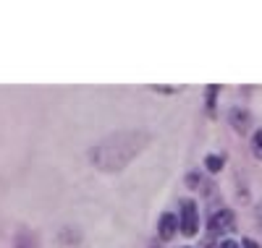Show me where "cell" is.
Returning a JSON list of instances; mask_svg holds the SVG:
<instances>
[{"mask_svg": "<svg viewBox=\"0 0 262 248\" xmlns=\"http://www.w3.org/2000/svg\"><path fill=\"white\" fill-rule=\"evenodd\" d=\"M144 146L142 133H118L113 139H105L97 146L90 149V162L100 170H121L137 157V152Z\"/></svg>", "mask_w": 262, "mask_h": 248, "instance_id": "1", "label": "cell"}, {"mask_svg": "<svg viewBox=\"0 0 262 248\" xmlns=\"http://www.w3.org/2000/svg\"><path fill=\"white\" fill-rule=\"evenodd\" d=\"M200 228V214H196V204L194 201H184L181 204V219H179V230L184 235H194Z\"/></svg>", "mask_w": 262, "mask_h": 248, "instance_id": "2", "label": "cell"}, {"mask_svg": "<svg viewBox=\"0 0 262 248\" xmlns=\"http://www.w3.org/2000/svg\"><path fill=\"white\" fill-rule=\"evenodd\" d=\"M210 228H212V233H226V230H233V212H228V209L215 212V214H212V219H210Z\"/></svg>", "mask_w": 262, "mask_h": 248, "instance_id": "3", "label": "cell"}, {"mask_svg": "<svg viewBox=\"0 0 262 248\" xmlns=\"http://www.w3.org/2000/svg\"><path fill=\"white\" fill-rule=\"evenodd\" d=\"M176 230H179V219L173 217V214H163L160 217V235L168 240V238L176 235Z\"/></svg>", "mask_w": 262, "mask_h": 248, "instance_id": "4", "label": "cell"}, {"mask_svg": "<svg viewBox=\"0 0 262 248\" xmlns=\"http://www.w3.org/2000/svg\"><path fill=\"white\" fill-rule=\"evenodd\" d=\"M249 112H244V110H231V126L238 131V133H247V128H249Z\"/></svg>", "mask_w": 262, "mask_h": 248, "instance_id": "5", "label": "cell"}, {"mask_svg": "<svg viewBox=\"0 0 262 248\" xmlns=\"http://www.w3.org/2000/svg\"><path fill=\"white\" fill-rule=\"evenodd\" d=\"M252 152H254V157L257 160H262V128L252 136Z\"/></svg>", "mask_w": 262, "mask_h": 248, "instance_id": "6", "label": "cell"}, {"mask_svg": "<svg viewBox=\"0 0 262 248\" xmlns=\"http://www.w3.org/2000/svg\"><path fill=\"white\" fill-rule=\"evenodd\" d=\"M205 165H207V170H210V172H217V170L223 167V160H221L217 154H210L207 160H205Z\"/></svg>", "mask_w": 262, "mask_h": 248, "instance_id": "7", "label": "cell"}, {"mask_svg": "<svg viewBox=\"0 0 262 248\" xmlns=\"http://www.w3.org/2000/svg\"><path fill=\"white\" fill-rule=\"evenodd\" d=\"M16 248H34L32 235H29V233H21V235L16 238Z\"/></svg>", "mask_w": 262, "mask_h": 248, "instance_id": "8", "label": "cell"}, {"mask_svg": "<svg viewBox=\"0 0 262 248\" xmlns=\"http://www.w3.org/2000/svg\"><path fill=\"white\" fill-rule=\"evenodd\" d=\"M221 248H238V245H236L233 240H223V243H221Z\"/></svg>", "mask_w": 262, "mask_h": 248, "instance_id": "9", "label": "cell"}, {"mask_svg": "<svg viewBox=\"0 0 262 248\" xmlns=\"http://www.w3.org/2000/svg\"><path fill=\"white\" fill-rule=\"evenodd\" d=\"M244 248H259V245H257L254 240H244Z\"/></svg>", "mask_w": 262, "mask_h": 248, "instance_id": "10", "label": "cell"}, {"mask_svg": "<svg viewBox=\"0 0 262 248\" xmlns=\"http://www.w3.org/2000/svg\"><path fill=\"white\" fill-rule=\"evenodd\" d=\"M257 219H259V222H262V204H259V207H257Z\"/></svg>", "mask_w": 262, "mask_h": 248, "instance_id": "11", "label": "cell"}]
</instances>
